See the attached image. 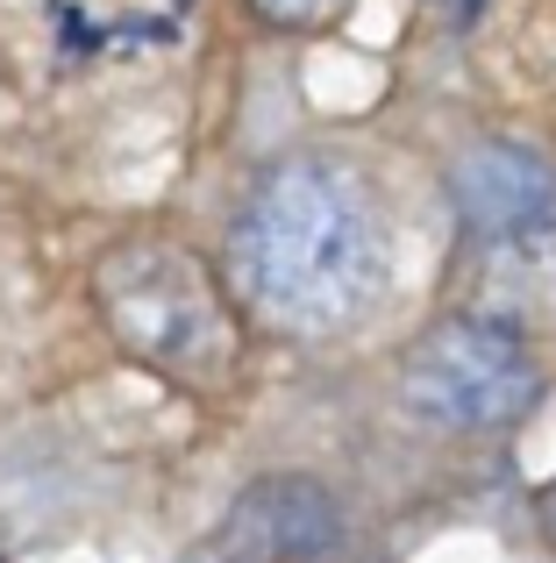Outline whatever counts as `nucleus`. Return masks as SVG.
I'll return each mask as SVG.
<instances>
[{
	"label": "nucleus",
	"mask_w": 556,
	"mask_h": 563,
	"mask_svg": "<svg viewBox=\"0 0 556 563\" xmlns=\"http://www.w3.org/2000/svg\"><path fill=\"white\" fill-rule=\"evenodd\" d=\"M229 278L265 329H349L386 286V221L364 179L335 157L271 165L229 229Z\"/></svg>",
	"instance_id": "1"
},
{
	"label": "nucleus",
	"mask_w": 556,
	"mask_h": 563,
	"mask_svg": "<svg viewBox=\"0 0 556 563\" xmlns=\"http://www.w3.org/2000/svg\"><path fill=\"white\" fill-rule=\"evenodd\" d=\"M93 300L108 329L136 350L143 364L171 378H222L236 364V329H229V300L208 278V264L179 243H122L100 257Z\"/></svg>",
	"instance_id": "2"
},
{
	"label": "nucleus",
	"mask_w": 556,
	"mask_h": 563,
	"mask_svg": "<svg viewBox=\"0 0 556 563\" xmlns=\"http://www.w3.org/2000/svg\"><path fill=\"white\" fill-rule=\"evenodd\" d=\"M535 372L529 343H521L507 321L486 314H449L407 350V372L400 393L421 421L435 428H457V435H478V428H507L521 407L535 399Z\"/></svg>",
	"instance_id": "3"
},
{
	"label": "nucleus",
	"mask_w": 556,
	"mask_h": 563,
	"mask_svg": "<svg viewBox=\"0 0 556 563\" xmlns=\"http://www.w3.org/2000/svg\"><path fill=\"white\" fill-rule=\"evenodd\" d=\"M457 207L492 243H529L556 221V172L514 143H478L457 165Z\"/></svg>",
	"instance_id": "4"
},
{
	"label": "nucleus",
	"mask_w": 556,
	"mask_h": 563,
	"mask_svg": "<svg viewBox=\"0 0 556 563\" xmlns=\"http://www.w3.org/2000/svg\"><path fill=\"white\" fill-rule=\"evenodd\" d=\"M251 8L265 14L271 29H329L349 0H251Z\"/></svg>",
	"instance_id": "5"
},
{
	"label": "nucleus",
	"mask_w": 556,
	"mask_h": 563,
	"mask_svg": "<svg viewBox=\"0 0 556 563\" xmlns=\"http://www.w3.org/2000/svg\"><path fill=\"white\" fill-rule=\"evenodd\" d=\"M549 536H556V493H549Z\"/></svg>",
	"instance_id": "6"
},
{
	"label": "nucleus",
	"mask_w": 556,
	"mask_h": 563,
	"mask_svg": "<svg viewBox=\"0 0 556 563\" xmlns=\"http://www.w3.org/2000/svg\"><path fill=\"white\" fill-rule=\"evenodd\" d=\"M236 563H243V556H236Z\"/></svg>",
	"instance_id": "7"
}]
</instances>
